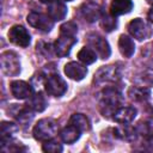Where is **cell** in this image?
<instances>
[{
  "label": "cell",
  "instance_id": "obj_7",
  "mask_svg": "<svg viewBox=\"0 0 153 153\" xmlns=\"http://www.w3.org/2000/svg\"><path fill=\"white\" fill-rule=\"evenodd\" d=\"M8 39L18 47H27L31 42L30 33L22 25H13L8 31Z\"/></svg>",
  "mask_w": 153,
  "mask_h": 153
},
{
  "label": "cell",
  "instance_id": "obj_16",
  "mask_svg": "<svg viewBox=\"0 0 153 153\" xmlns=\"http://www.w3.org/2000/svg\"><path fill=\"white\" fill-rule=\"evenodd\" d=\"M114 135L120 139V140H124V141H134L136 140L137 136V130L134 127L126 124H122L120 127H116L114 129Z\"/></svg>",
  "mask_w": 153,
  "mask_h": 153
},
{
  "label": "cell",
  "instance_id": "obj_12",
  "mask_svg": "<svg viewBox=\"0 0 153 153\" xmlns=\"http://www.w3.org/2000/svg\"><path fill=\"white\" fill-rule=\"evenodd\" d=\"M76 43V38L75 37H71V36H61L57 38V41L54 44V51L57 56L60 57H65L71 53L72 47Z\"/></svg>",
  "mask_w": 153,
  "mask_h": 153
},
{
  "label": "cell",
  "instance_id": "obj_4",
  "mask_svg": "<svg viewBox=\"0 0 153 153\" xmlns=\"http://www.w3.org/2000/svg\"><path fill=\"white\" fill-rule=\"evenodd\" d=\"M128 31L134 38H136L139 41L147 39L149 37H152V35H153V30H152L151 25L140 18H135L128 24Z\"/></svg>",
  "mask_w": 153,
  "mask_h": 153
},
{
  "label": "cell",
  "instance_id": "obj_33",
  "mask_svg": "<svg viewBox=\"0 0 153 153\" xmlns=\"http://www.w3.org/2000/svg\"><path fill=\"white\" fill-rule=\"evenodd\" d=\"M147 2L151 4V5H153V0H147Z\"/></svg>",
  "mask_w": 153,
  "mask_h": 153
},
{
  "label": "cell",
  "instance_id": "obj_25",
  "mask_svg": "<svg viewBox=\"0 0 153 153\" xmlns=\"http://www.w3.org/2000/svg\"><path fill=\"white\" fill-rule=\"evenodd\" d=\"M100 24H102V27H103L105 31L110 32V31H112V30L116 29V26H117V19H116V17L112 16L111 13L108 14V13H105V12L103 11L102 17H100Z\"/></svg>",
  "mask_w": 153,
  "mask_h": 153
},
{
  "label": "cell",
  "instance_id": "obj_29",
  "mask_svg": "<svg viewBox=\"0 0 153 153\" xmlns=\"http://www.w3.org/2000/svg\"><path fill=\"white\" fill-rule=\"evenodd\" d=\"M76 32H78V25L74 22H67L60 26V35L61 36L75 37Z\"/></svg>",
  "mask_w": 153,
  "mask_h": 153
},
{
  "label": "cell",
  "instance_id": "obj_18",
  "mask_svg": "<svg viewBox=\"0 0 153 153\" xmlns=\"http://www.w3.org/2000/svg\"><path fill=\"white\" fill-rule=\"evenodd\" d=\"M118 49L124 57H131L135 51V44L129 36L121 35L118 38Z\"/></svg>",
  "mask_w": 153,
  "mask_h": 153
},
{
  "label": "cell",
  "instance_id": "obj_11",
  "mask_svg": "<svg viewBox=\"0 0 153 153\" xmlns=\"http://www.w3.org/2000/svg\"><path fill=\"white\" fill-rule=\"evenodd\" d=\"M10 87H11L12 94L17 99H27V98L32 97V94H33L32 86L29 82L23 81V80H14V81H12Z\"/></svg>",
  "mask_w": 153,
  "mask_h": 153
},
{
  "label": "cell",
  "instance_id": "obj_2",
  "mask_svg": "<svg viewBox=\"0 0 153 153\" xmlns=\"http://www.w3.org/2000/svg\"><path fill=\"white\" fill-rule=\"evenodd\" d=\"M57 131V123L51 118H42L39 120L32 130L33 137L38 141H47L54 137Z\"/></svg>",
  "mask_w": 153,
  "mask_h": 153
},
{
  "label": "cell",
  "instance_id": "obj_10",
  "mask_svg": "<svg viewBox=\"0 0 153 153\" xmlns=\"http://www.w3.org/2000/svg\"><path fill=\"white\" fill-rule=\"evenodd\" d=\"M80 13L86 22L94 23V22L100 19L103 10L98 4L92 2V1H87V2L82 4V6L80 7Z\"/></svg>",
  "mask_w": 153,
  "mask_h": 153
},
{
  "label": "cell",
  "instance_id": "obj_31",
  "mask_svg": "<svg viewBox=\"0 0 153 153\" xmlns=\"http://www.w3.org/2000/svg\"><path fill=\"white\" fill-rule=\"evenodd\" d=\"M148 19L153 23V7L149 10V12H148Z\"/></svg>",
  "mask_w": 153,
  "mask_h": 153
},
{
  "label": "cell",
  "instance_id": "obj_1",
  "mask_svg": "<svg viewBox=\"0 0 153 153\" xmlns=\"http://www.w3.org/2000/svg\"><path fill=\"white\" fill-rule=\"evenodd\" d=\"M122 102L123 97L118 90L115 87H106L100 93L99 110L104 117H110V115H114L116 109L120 108Z\"/></svg>",
  "mask_w": 153,
  "mask_h": 153
},
{
  "label": "cell",
  "instance_id": "obj_28",
  "mask_svg": "<svg viewBox=\"0 0 153 153\" xmlns=\"http://www.w3.org/2000/svg\"><path fill=\"white\" fill-rule=\"evenodd\" d=\"M42 149H43L44 152H47V153H61V152L63 151L62 145H61L59 141L53 140V139L44 141Z\"/></svg>",
  "mask_w": 153,
  "mask_h": 153
},
{
  "label": "cell",
  "instance_id": "obj_20",
  "mask_svg": "<svg viewBox=\"0 0 153 153\" xmlns=\"http://www.w3.org/2000/svg\"><path fill=\"white\" fill-rule=\"evenodd\" d=\"M27 105H29L33 111L42 112V111L47 108L48 103H47V99H45V97L43 96V93L38 92V93H36V94H32V97L29 98Z\"/></svg>",
  "mask_w": 153,
  "mask_h": 153
},
{
  "label": "cell",
  "instance_id": "obj_32",
  "mask_svg": "<svg viewBox=\"0 0 153 153\" xmlns=\"http://www.w3.org/2000/svg\"><path fill=\"white\" fill-rule=\"evenodd\" d=\"M41 2H43V4H50L51 1H54V0H39Z\"/></svg>",
  "mask_w": 153,
  "mask_h": 153
},
{
  "label": "cell",
  "instance_id": "obj_21",
  "mask_svg": "<svg viewBox=\"0 0 153 153\" xmlns=\"http://www.w3.org/2000/svg\"><path fill=\"white\" fill-rule=\"evenodd\" d=\"M16 106H17V110H16V111H11V112L13 114V116H14L19 122L26 123V122H29V121L33 117L32 109H31L27 104H24L23 106H18V105L16 104Z\"/></svg>",
  "mask_w": 153,
  "mask_h": 153
},
{
  "label": "cell",
  "instance_id": "obj_19",
  "mask_svg": "<svg viewBox=\"0 0 153 153\" xmlns=\"http://www.w3.org/2000/svg\"><path fill=\"white\" fill-rule=\"evenodd\" d=\"M80 135H81V130L72 124L65 127L60 133V137L65 143H74L75 141L79 140Z\"/></svg>",
  "mask_w": 153,
  "mask_h": 153
},
{
  "label": "cell",
  "instance_id": "obj_6",
  "mask_svg": "<svg viewBox=\"0 0 153 153\" xmlns=\"http://www.w3.org/2000/svg\"><path fill=\"white\" fill-rule=\"evenodd\" d=\"M26 20L31 26H33L35 29H38L43 32H49L54 26V20L49 16H45V14L38 13V12H31L27 16Z\"/></svg>",
  "mask_w": 153,
  "mask_h": 153
},
{
  "label": "cell",
  "instance_id": "obj_24",
  "mask_svg": "<svg viewBox=\"0 0 153 153\" xmlns=\"http://www.w3.org/2000/svg\"><path fill=\"white\" fill-rule=\"evenodd\" d=\"M78 59L84 65H91L97 60V53L88 47H84L78 53Z\"/></svg>",
  "mask_w": 153,
  "mask_h": 153
},
{
  "label": "cell",
  "instance_id": "obj_13",
  "mask_svg": "<svg viewBox=\"0 0 153 153\" xmlns=\"http://www.w3.org/2000/svg\"><path fill=\"white\" fill-rule=\"evenodd\" d=\"M65 74H66L69 79H72V80L80 81V80H82V79L86 76V74H87V68H86L84 65L79 63V62L72 61V62H68V63L65 66Z\"/></svg>",
  "mask_w": 153,
  "mask_h": 153
},
{
  "label": "cell",
  "instance_id": "obj_30",
  "mask_svg": "<svg viewBox=\"0 0 153 153\" xmlns=\"http://www.w3.org/2000/svg\"><path fill=\"white\" fill-rule=\"evenodd\" d=\"M143 147H145V149H147L149 152H153V135L146 136V140L143 142Z\"/></svg>",
  "mask_w": 153,
  "mask_h": 153
},
{
  "label": "cell",
  "instance_id": "obj_22",
  "mask_svg": "<svg viewBox=\"0 0 153 153\" xmlns=\"http://www.w3.org/2000/svg\"><path fill=\"white\" fill-rule=\"evenodd\" d=\"M151 91L146 87H137V86H131L128 91V96L136 102H142V100H147L149 98Z\"/></svg>",
  "mask_w": 153,
  "mask_h": 153
},
{
  "label": "cell",
  "instance_id": "obj_27",
  "mask_svg": "<svg viewBox=\"0 0 153 153\" xmlns=\"http://www.w3.org/2000/svg\"><path fill=\"white\" fill-rule=\"evenodd\" d=\"M135 128L137 130V134L143 135L145 137L153 135V118H149L147 121L140 122Z\"/></svg>",
  "mask_w": 153,
  "mask_h": 153
},
{
  "label": "cell",
  "instance_id": "obj_23",
  "mask_svg": "<svg viewBox=\"0 0 153 153\" xmlns=\"http://www.w3.org/2000/svg\"><path fill=\"white\" fill-rule=\"evenodd\" d=\"M69 124L76 127L81 131H86L90 129V121L88 118L82 114H74L69 118Z\"/></svg>",
  "mask_w": 153,
  "mask_h": 153
},
{
  "label": "cell",
  "instance_id": "obj_14",
  "mask_svg": "<svg viewBox=\"0 0 153 153\" xmlns=\"http://www.w3.org/2000/svg\"><path fill=\"white\" fill-rule=\"evenodd\" d=\"M136 114H137V111L133 106H120L114 112L112 118L117 123L126 124V123H130L136 117Z\"/></svg>",
  "mask_w": 153,
  "mask_h": 153
},
{
  "label": "cell",
  "instance_id": "obj_17",
  "mask_svg": "<svg viewBox=\"0 0 153 153\" xmlns=\"http://www.w3.org/2000/svg\"><path fill=\"white\" fill-rule=\"evenodd\" d=\"M133 6L131 0H114L110 5V13L115 17L127 14L133 10Z\"/></svg>",
  "mask_w": 153,
  "mask_h": 153
},
{
  "label": "cell",
  "instance_id": "obj_8",
  "mask_svg": "<svg viewBox=\"0 0 153 153\" xmlns=\"http://www.w3.org/2000/svg\"><path fill=\"white\" fill-rule=\"evenodd\" d=\"M88 45L97 53V55H99L100 59H108L111 54V49L110 45L108 43V41L105 38H103L99 35H90L87 38Z\"/></svg>",
  "mask_w": 153,
  "mask_h": 153
},
{
  "label": "cell",
  "instance_id": "obj_5",
  "mask_svg": "<svg viewBox=\"0 0 153 153\" xmlns=\"http://www.w3.org/2000/svg\"><path fill=\"white\" fill-rule=\"evenodd\" d=\"M44 87L47 93L54 97H61L67 91V84L59 74L49 75L44 82Z\"/></svg>",
  "mask_w": 153,
  "mask_h": 153
},
{
  "label": "cell",
  "instance_id": "obj_9",
  "mask_svg": "<svg viewBox=\"0 0 153 153\" xmlns=\"http://www.w3.org/2000/svg\"><path fill=\"white\" fill-rule=\"evenodd\" d=\"M121 73L116 66H103L94 74V81L97 84L115 82L120 79Z\"/></svg>",
  "mask_w": 153,
  "mask_h": 153
},
{
  "label": "cell",
  "instance_id": "obj_3",
  "mask_svg": "<svg viewBox=\"0 0 153 153\" xmlns=\"http://www.w3.org/2000/svg\"><path fill=\"white\" fill-rule=\"evenodd\" d=\"M1 63V71L4 74L8 76L18 75L20 72V62L16 53L13 51H5L1 54L0 57Z\"/></svg>",
  "mask_w": 153,
  "mask_h": 153
},
{
  "label": "cell",
  "instance_id": "obj_26",
  "mask_svg": "<svg viewBox=\"0 0 153 153\" xmlns=\"http://www.w3.org/2000/svg\"><path fill=\"white\" fill-rule=\"evenodd\" d=\"M18 130V126L12 122H1L0 126V134H1V140L11 139V136Z\"/></svg>",
  "mask_w": 153,
  "mask_h": 153
},
{
  "label": "cell",
  "instance_id": "obj_35",
  "mask_svg": "<svg viewBox=\"0 0 153 153\" xmlns=\"http://www.w3.org/2000/svg\"><path fill=\"white\" fill-rule=\"evenodd\" d=\"M152 47H153V44H152Z\"/></svg>",
  "mask_w": 153,
  "mask_h": 153
},
{
  "label": "cell",
  "instance_id": "obj_34",
  "mask_svg": "<svg viewBox=\"0 0 153 153\" xmlns=\"http://www.w3.org/2000/svg\"><path fill=\"white\" fill-rule=\"evenodd\" d=\"M62 1H72V0H62Z\"/></svg>",
  "mask_w": 153,
  "mask_h": 153
},
{
  "label": "cell",
  "instance_id": "obj_15",
  "mask_svg": "<svg viewBox=\"0 0 153 153\" xmlns=\"http://www.w3.org/2000/svg\"><path fill=\"white\" fill-rule=\"evenodd\" d=\"M67 14V7L62 1L54 0L48 4V16L54 20H62Z\"/></svg>",
  "mask_w": 153,
  "mask_h": 153
}]
</instances>
